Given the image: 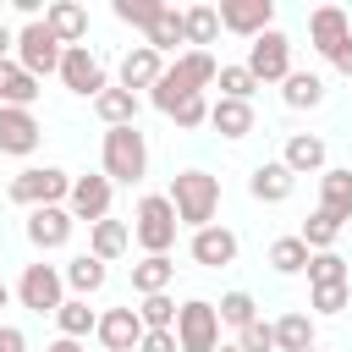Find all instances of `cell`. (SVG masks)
Here are the masks:
<instances>
[{
	"instance_id": "obj_1",
	"label": "cell",
	"mask_w": 352,
	"mask_h": 352,
	"mask_svg": "<svg viewBox=\"0 0 352 352\" xmlns=\"http://www.w3.org/2000/svg\"><path fill=\"white\" fill-rule=\"evenodd\" d=\"M220 77V66H214V55L209 50H187V55H176L170 66H165V77L148 88V99H154V110H176L182 99H192V94H204L209 82Z\"/></svg>"
},
{
	"instance_id": "obj_2",
	"label": "cell",
	"mask_w": 352,
	"mask_h": 352,
	"mask_svg": "<svg viewBox=\"0 0 352 352\" xmlns=\"http://www.w3.org/2000/svg\"><path fill=\"white\" fill-rule=\"evenodd\" d=\"M165 198H170V209H176L182 226L204 231V226H214V209H220V176H209V170H176V182H170Z\"/></svg>"
},
{
	"instance_id": "obj_3",
	"label": "cell",
	"mask_w": 352,
	"mask_h": 352,
	"mask_svg": "<svg viewBox=\"0 0 352 352\" xmlns=\"http://www.w3.org/2000/svg\"><path fill=\"white\" fill-rule=\"evenodd\" d=\"M72 182L77 176H66L60 165H28V170H16L11 176V204H22V209H55L60 198H72Z\"/></svg>"
},
{
	"instance_id": "obj_4",
	"label": "cell",
	"mask_w": 352,
	"mask_h": 352,
	"mask_svg": "<svg viewBox=\"0 0 352 352\" xmlns=\"http://www.w3.org/2000/svg\"><path fill=\"white\" fill-rule=\"evenodd\" d=\"M143 170H148L143 132L138 126H104V176L121 182V187H132V182H143Z\"/></svg>"
},
{
	"instance_id": "obj_5",
	"label": "cell",
	"mask_w": 352,
	"mask_h": 352,
	"mask_svg": "<svg viewBox=\"0 0 352 352\" xmlns=\"http://www.w3.org/2000/svg\"><path fill=\"white\" fill-rule=\"evenodd\" d=\"M176 209H170V198L165 192H148V198H138V214H132V236L143 242V253H170L176 248Z\"/></svg>"
},
{
	"instance_id": "obj_6",
	"label": "cell",
	"mask_w": 352,
	"mask_h": 352,
	"mask_svg": "<svg viewBox=\"0 0 352 352\" xmlns=\"http://www.w3.org/2000/svg\"><path fill=\"white\" fill-rule=\"evenodd\" d=\"M60 55H66V44L44 28V16H38V22H28V28L16 33V66H22V72L50 77V72H60Z\"/></svg>"
},
{
	"instance_id": "obj_7",
	"label": "cell",
	"mask_w": 352,
	"mask_h": 352,
	"mask_svg": "<svg viewBox=\"0 0 352 352\" xmlns=\"http://www.w3.org/2000/svg\"><path fill=\"white\" fill-rule=\"evenodd\" d=\"M176 341H182V352H214V346H220V308L204 302V297L182 302V314H176Z\"/></svg>"
},
{
	"instance_id": "obj_8",
	"label": "cell",
	"mask_w": 352,
	"mask_h": 352,
	"mask_svg": "<svg viewBox=\"0 0 352 352\" xmlns=\"http://www.w3.org/2000/svg\"><path fill=\"white\" fill-rule=\"evenodd\" d=\"M258 82H286L292 77V38L280 33V28H270V33H258L253 44H248V60H242Z\"/></svg>"
},
{
	"instance_id": "obj_9",
	"label": "cell",
	"mask_w": 352,
	"mask_h": 352,
	"mask_svg": "<svg viewBox=\"0 0 352 352\" xmlns=\"http://www.w3.org/2000/svg\"><path fill=\"white\" fill-rule=\"evenodd\" d=\"M16 297H22V308H33V314H55V308L66 302V275H60L55 264H28L22 280H16Z\"/></svg>"
},
{
	"instance_id": "obj_10",
	"label": "cell",
	"mask_w": 352,
	"mask_h": 352,
	"mask_svg": "<svg viewBox=\"0 0 352 352\" xmlns=\"http://www.w3.org/2000/svg\"><path fill=\"white\" fill-rule=\"evenodd\" d=\"M60 82L72 88V94H82V99H99L110 82H104V66L88 55V44H72L66 55H60Z\"/></svg>"
},
{
	"instance_id": "obj_11",
	"label": "cell",
	"mask_w": 352,
	"mask_h": 352,
	"mask_svg": "<svg viewBox=\"0 0 352 352\" xmlns=\"http://www.w3.org/2000/svg\"><path fill=\"white\" fill-rule=\"evenodd\" d=\"M110 176H77L72 182V198H66V209H72V220H88V226H99V220H110Z\"/></svg>"
},
{
	"instance_id": "obj_12",
	"label": "cell",
	"mask_w": 352,
	"mask_h": 352,
	"mask_svg": "<svg viewBox=\"0 0 352 352\" xmlns=\"http://www.w3.org/2000/svg\"><path fill=\"white\" fill-rule=\"evenodd\" d=\"M143 319H138V308H104L99 314V346L104 352H138L143 346Z\"/></svg>"
},
{
	"instance_id": "obj_13",
	"label": "cell",
	"mask_w": 352,
	"mask_h": 352,
	"mask_svg": "<svg viewBox=\"0 0 352 352\" xmlns=\"http://www.w3.org/2000/svg\"><path fill=\"white\" fill-rule=\"evenodd\" d=\"M270 22H275V0H220V28H231L242 38L270 33Z\"/></svg>"
},
{
	"instance_id": "obj_14",
	"label": "cell",
	"mask_w": 352,
	"mask_h": 352,
	"mask_svg": "<svg viewBox=\"0 0 352 352\" xmlns=\"http://www.w3.org/2000/svg\"><path fill=\"white\" fill-rule=\"evenodd\" d=\"M72 209H28V242L38 248V253H55V248H66L72 242Z\"/></svg>"
},
{
	"instance_id": "obj_15",
	"label": "cell",
	"mask_w": 352,
	"mask_h": 352,
	"mask_svg": "<svg viewBox=\"0 0 352 352\" xmlns=\"http://www.w3.org/2000/svg\"><path fill=\"white\" fill-rule=\"evenodd\" d=\"M44 138L33 110H0V154H33Z\"/></svg>"
},
{
	"instance_id": "obj_16",
	"label": "cell",
	"mask_w": 352,
	"mask_h": 352,
	"mask_svg": "<svg viewBox=\"0 0 352 352\" xmlns=\"http://www.w3.org/2000/svg\"><path fill=\"white\" fill-rule=\"evenodd\" d=\"M352 38V16L341 11V6H319L314 16H308V44L319 50V55H330L336 44H346Z\"/></svg>"
},
{
	"instance_id": "obj_17",
	"label": "cell",
	"mask_w": 352,
	"mask_h": 352,
	"mask_svg": "<svg viewBox=\"0 0 352 352\" xmlns=\"http://www.w3.org/2000/svg\"><path fill=\"white\" fill-rule=\"evenodd\" d=\"M165 77V60H160V50H148V44H132L126 55H121V88L126 94H138V88H154Z\"/></svg>"
},
{
	"instance_id": "obj_18",
	"label": "cell",
	"mask_w": 352,
	"mask_h": 352,
	"mask_svg": "<svg viewBox=\"0 0 352 352\" xmlns=\"http://www.w3.org/2000/svg\"><path fill=\"white\" fill-rule=\"evenodd\" d=\"M192 258H198L204 270H226V264H236V231H226V226H204V231H192Z\"/></svg>"
},
{
	"instance_id": "obj_19",
	"label": "cell",
	"mask_w": 352,
	"mask_h": 352,
	"mask_svg": "<svg viewBox=\"0 0 352 352\" xmlns=\"http://www.w3.org/2000/svg\"><path fill=\"white\" fill-rule=\"evenodd\" d=\"M292 187H297V176H292L280 160H264V165H253V176H248V192H253L258 204H286Z\"/></svg>"
},
{
	"instance_id": "obj_20",
	"label": "cell",
	"mask_w": 352,
	"mask_h": 352,
	"mask_svg": "<svg viewBox=\"0 0 352 352\" xmlns=\"http://www.w3.org/2000/svg\"><path fill=\"white\" fill-rule=\"evenodd\" d=\"M44 28L72 50V44H82V33H88V11H82L77 0H50V6H44Z\"/></svg>"
},
{
	"instance_id": "obj_21",
	"label": "cell",
	"mask_w": 352,
	"mask_h": 352,
	"mask_svg": "<svg viewBox=\"0 0 352 352\" xmlns=\"http://www.w3.org/2000/svg\"><path fill=\"white\" fill-rule=\"evenodd\" d=\"M38 99V77L22 72L16 60H0V110H33Z\"/></svg>"
},
{
	"instance_id": "obj_22",
	"label": "cell",
	"mask_w": 352,
	"mask_h": 352,
	"mask_svg": "<svg viewBox=\"0 0 352 352\" xmlns=\"http://www.w3.org/2000/svg\"><path fill=\"white\" fill-rule=\"evenodd\" d=\"M280 165H286L292 176H308V170H319V176H324V138H314V132H292V138H286Z\"/></svg>"
},
{
	"instance_id": "obj_23",
	"label": "cell",
	"mask_w": 352,
	"mask_h": 352,
	"mask_svg": "<svg viewBox=\"0 0 352 352\" xmlns=\"http://www.w3.org/2000/svg\"><path fill=\"white\" fill-rule=\"evenodd\" d=\"M170 280H176L170 253H143V258L132 264V292H138V297H160Z\"/></svg>"
},
{
	"instance_id": "obj_24",
	"label": "cell",
	"mask_w": 352,
	"mask_h": 352,
	"mask_svg": "<svg viewBox=\"0 0 352 352\" xmlns=\"http://www.w3.org/2000/svg\"><path fill=\"white\" fill-rule=\"evenodd\" d=\"M209 126L220 138H248L253 132V104L248 99H214L209 104Z\"/></svg>"
},
{
	"instance_id": "obj_25",
	"label": "cell",
	"mask_w": 352,
	"mask_h": 352,
	"mask_svg": "<svg viewBox=\"0 0 352 352\" xmlns=\"http://www.w3.org/2000/svg\"><path fill=\"white\" fill-rule=\"evenodd\" d=\"M126 248H132V226H126V220H99V226H88V253H94V258L110 264V258H121Z\"/></svg>"
},
{
	"instance_id": "obj_26",
	"label": "cell",
	"mask_w": 352,
	"mask_h": 352,
	"mask_svg": "<svg viewBox=\"0 0 352 352\" xmlns=\"http://www.w3.org/2000/svg\"><path fill=\"white\" fill-rule=\"evenodd\" d=\"M319 209L336 214L341 226L352 220V170H324L319 176Z\"/></svg>"
},
{
	"instance_id": "obj_27",
	"label": "cell",
	"mask_w": 352,
	"mask_h": 352,
	"mask_svg": "<svg viewBox=\"0 0 352 352\" xmlns=\"http://www.w3.org/2000/svg\"><path fill=\"white\" fill-rule=\"evenodd\" d=\"M55 324H60V336H66V341L99 336V314L88 308V297H66V302L55 308Z\"/></svg>"
},
{
	"instance_id": "obj_28",
	"label": "cell",
	"mask_w": 352,
	"mask_h": 352,
	"mask_svg": "<svg viewBox=\"0 0 352 352\" xmlns=\"http://www.w3.org/2000/svg\"><path fill=\"white\" fill-rule=\"evenodd\" d=\"M280 99H286L292 110H314V104H324V77H319V72H292V77L280 82Z\"/></svg>"
},
{
	"instance_id": "obj_29",
	"label": "cell",
	"mask_w": 352,
	"mask_h": 352,
	"mask_svg": "<svg viewBox=\"0 0 352 352\" xmlns=\"http://www.w3.org/2000/svg\"><path fill=\"white\" fill-rule=\"evenodd\" d=\"M94 110L104 126H138V94H126V88H104L94 99Z\"/></svg>"
},
{
	"instance_id": "obj_30",
	"label": "cell",
	"mask_w": 352,
	"mask_h": 352,
	"mask_svg": "<svg viewBox=\"0 0 352 352\" xmlns=\"http://www.w3.org/2000/svg\"><path fill=\"white\" fill-rule=\"evenodd\" d=\"M60 275H66V286H72L77 297H94V292L104 286V275H110V270H104V258H94V253H77V258H72Z\"/></svg>"
},
{
	"instance_id": "obj_31",
	"label": "cell",
	"mask_w": 352,
	"mask_h": 352,
	"mask_svg": "<svg viewBox=\"0 0 352 352\" xmlns=\"http://www.w3.org/2000/svg\"><path fill=\"white\" fill-rule=\"evenodd\" d=\"M308 258H314V253H308L302 236H275V242H270V270H275V275H302Z\"/></svg>"
},
{
	"instance_id": "obj_32",
	"label": "cell",
	"mask_w": 352,
	"mask_h": 352,
	"mask_svg": "<svg viewBox=\"0 0 352 352\" xmlns=\"http://www.w3.org/2000/svg\"><path fill=\"white\" fill-rule=\"evenodd\" d=\"M308 346H314V314L275 319V352H308Z\"/></svg>"
},
{
	"instance_id": "obj_33",
	"label": "cell",
	"mask_w": 352,
	"mask_h": 352,
	"mask_svg": "<svg viewBox=\"0 0 352 352\" xmlns=\"http://www.w3.org/2000/svg\"><path fill=\"white\" fill-rule=\"evenodd\" d=\"M182 28H187V44L204 50V44H214V33H220V11H214V6H187V11H182Z\"/></svg>"
},
{
	"instance_id": "obj_34",
	"label": "cell",
	"mask_w": 352,
	"mask_h": 352,
	"mask_svg": "<svg viewBox=\"0 0 352 352\" xmlns=\"http://www.w3.org/2000/svg\"><path fill=\"white\" fill-rule=\"evenodd\" d=\"M302 242H308V253H330L336 248V236H341V220L336 214H324V209H314L308 220H302V231H297Z\"/></svg>"
},
{
	"instance_id": "obj_35",
	"label": "cell",
	"mask_w": 352,
	"mask_h": 352,
	"mask_svg": "<svg viewBox=\"0 0 352 352\" xmlns=\"http://www.w3.org/2000/svg\"><path fill=\"white\" fill-rule=\"evenodd\" d=\"M143 44H148V50H160V55H165V50H176V44H187L182 11H176V6H165V11H160V22L148 28V38H143Z\"/></svg>"
},
{
	"instance_id": "obj_36",
	"label": "cell",
	"mask_w": 352,
	"mask_h": 352,
	"mask_svg": "<svg viewBox=\"0 0 352 352\" xmlns=\"http://www.w3.org/2000/svg\"><path fill=\"white\" fill-rule=\"evenodd\" d=\"M346 275H352V270H346V258H341L336 248L308 258V286H346Z\"/></svg>"
},
{
	"instance_id": "obj_37",
	"label": "cell",
	"mask_w": 352,
	"mask_h": 352,
	"mask_svg": "<svg viewBox=\"0 0 352 352\" xmlns=\"http://www.w3.org/2000/svg\"><path fill=\"white\" fill-rule=\"evenodd\" d=\"M214 308H220V324H236V330H248V324L258 319V302H253L248 292H226Z\"/></svg>"
},
{
	"instance_id": "obj_38",
	"label": "cell",
	"mask_w": 352,
	"mask_h": 352,
	"mask_svg": "<svg viewBox=\"0 0 352 352\" xmlns=\"http://www.w3.org/2000/svg\"><path fill=\"white\" fill-rule=\"evenodd\" d=\"M176 314H182V308H176V302H170L165 292H160V297H143V302H138V319H143V330H176Z\"/></svg>"
},
{
	"instance_id": "obj_39",
	"label": "cell",
	"mask_w": 352,
	"mask_h": 352,
	"mask_svg": "<svg viewBox=\"0 0 352 352\" xmlns=\"http://www.w3.org/2000/svg\"><path fill=\"white\" fill-rule=\"evenodd\" d=\"M220 99H248L253 104V88H258V77L248 72V66H220Z\"/></svg>"
},
{
	"instance_id": "obj_40",
	"label": "cell",
	"mask_w": 352,
	"mask_h": 352,
	"mask_svg": "<svg viewBox=\"0 0 352 352\" xmlns=\"http://www.w3.org/2000/svg\"><path fill=\"white\" fill-rule=\"evenodd\" d=\"M160 11H165V0H116V16L132 22V28H143V33L160 22Z\"/></svg>"
},
{
	"instance_id": "obj_41",
	"label": "cell",
	"mask_w": 352,
	"mask_h": 352,
	"mask_svg": "<svg viewBox=\"0 0 352 352\" xmlns=\"http://www.w3.org/2000/svg\"><path fill=\"white\" fill-rule=\"evenodd\" d=\"M170 121H176L182 132H192V126H204V121H209V99H204V94H192V99H182V104L170 110Z\"/></svg>"
},
{
	"instance_id": "obj_42",
	"label": "cell",
	"mask_w": 352,
	"mask_h": 352,
	"mask_svg": "<svg viewBox=\"0 0 352 352\" xmlns=\"http://www.w3.org/2000/svg\"><path fill=\"white\" fill-rule=\"evenodd\" d=\"M236 346H242V352H275V324L253 319L248 330H236Z\"/></svg>"
},
{
	"instance_id": "obj_43",
	"label": "cell",
	"mask_w": 352,
	"mask_h": 352,
	"mask_svg": "<svg viewBox=\"0 0 352 352\" xmlns=\"http://www.w3.org/2000/svg\"><path fill=\"white\" fill-rule=\"evenodd\" d=\"M308 302H314L319 314H341V308L352 302V280H346V286H314V297H308Z\"/></svg>"
},
{
	"instance_id": "obj_44",
	"label": "cell",
	"mask_w": 352,
	"mask_h": 352,
	"mask_svg": "<svg viewBox=\"0 0 352 352\" xmlns=\"http://www.w3.org/2000/svg\"><path fill=\"white\" fill-rule=\"evenodd\" d=\"M138 352H182V341H176V330H148Z\"/></svg>"
},
{
	"instance_id": "obj_45",
	"label": "cell",
	"mask_w": 352,
	"mask_h": 352,
	"mask_svg": "<svg viewBox=\"0 0 352 352\" xmlns=\"http://www.w3.org/2000/svg\"><path fill=\"white\" fill-rule=\"evenodd\" d=\"M324 60H330V66H336L341 77H352V38H346V44H336V50H330Z\"/></svg>"
},
{
	"instance_id": "obj_46",
	"label": "cell",
	"mask_w": 352,
	"mask_h": 352,
	"mask_svg": "<svg viewBox=\"0 0 352 352\" xmlns=\"http://www.w3.org/2000/svg\"><path fill=\"white\" fill-rule=\"evenodd\" d=\"M0 352H28V336L16 324H0Z\"/></svg>"
},
{
	"instance_id": "obj_47",
	"label": "cell",
	"mask_w": 352,
	"mask_h": 352,
	"mask_svg": "<svg viewBox=\"0 0 352 352\" xmlns=\"http://www.w3.org/2000/svg\"><path fill=\"white\" fill-rule=\"evenodd\" d=\"M11 50H16V33L0 22V60H11Z\"/></svg>"
},
{
	"instance_id": "obj_48",
	"label": "cell",
	"mask_w": 352,
	"mask_h": 352,
	"mask_svg": "<svg viewBox=\"0 0 352 352\" xmlns=\"http://www.w3.org/2000/svg\"><path fill=\"white\" fill-rule=\"evenodd\" d=\"M50 352H82V346H77V341H66V336H60V341H50Z\"/></svg>"
},
{
	"instance_id": "obj_49",
	"label": "cell",
	"mask_w": 352,
	"mask_h": 352,
	"mask_svg": "<svg viewBox=\"0 0 352 352\" xmlns=\"http://www.w3.org/2000/svg\"><path fill=\"white\" fill-rule=\"evenodd\" d=\"M6 302H11V286H6V280H0V308H6Z\"/></svg>"
},
{
	"instance_id": "obj_50",
	"label": "cell",
	"mask_w": 352,
	"mask_h": 352,
	"mask_svg": "<svg viewBox=\"0 0 352 352\" xmlns=\"http://www.w3.org/2000/svg\"><path fill=\"white\" fill-rule=\"evenodd\" d=\"M214 352H242V346H236V341H231V346H226V341H220V346H214Z\"/></svg>"
},
{
	"instance_id": "obj_51",
	"label": "cell",
	"mask_w": 352,
	"mask_h": 352,
	"mask_svg": "<svg viewBox=\"0 0 352 352\" xmlns=\"http://www.w3.org/2000/svg\"><path fill=\"white\" fill-rule=\"evenodd\" d=\"M308 352H319V346H308Z\"/></svg>"
},
{
	"instance_id": "obj_52",
	"label": "cell",
	"mask_w": 352,
	"mask_h": 352,
	"mask_svg": "<svg viewBox=\"0 0 352 352\" xmlns=\"http://www.w3.org/2000/svg\"><path fill=\"white\" fill-rule=\"evenodd\" d=\"M99 352H104V346H99Z\"/></svg>"
}]
</instances>
